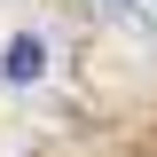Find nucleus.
I'll use <instances>...</instances> for the list:
<instances>
[{
	"mask_svg": "<svg viewBox=\"0 0 157 157\" xmlns=\"http://www.w3.org/2000/svg\"><path fill=\"white\" fill-rule=\"evenodd\" d=\"M102 16H118V24H141V32H157V0H94Z\"/></svg>",
	"mask_w": 157,
	"mask_h": 157,
	"instance_id": "f03ea898",
	"label": "nucleus"
},
{
	"mask_svg": "<svg viewBox=\"0 0 157 157\" xmlns=\"http://www.w3.org/2000/svg\"><path fill=\"white\" fill-rule=\"evenodd\" d=\"M39 63H47V47H39V39L24 32V39H8V55H0V71L16 78V86H32V78H39Z\"/></svg>",
	"mask_w": 157,
	"mask_h": 157,
	"instance_id": "f257e3e1",
	"label": "nucleus"
}]
</instances>
